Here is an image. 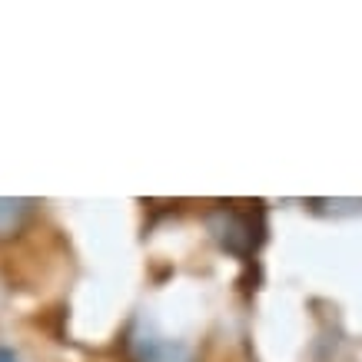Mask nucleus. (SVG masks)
Returning <instances> with one entry per match:
<instances>
[{
	"label": "nucleus",
	"instance_id": "f257e3e1",
	"mask_svg": "<svg viewBox=\"0 0 362 362\" xmlns=\"http://www.w3.org/2000/svg\"><path fill=\"white\" fill-rule=\"evenodd\" d=\"M213 240L220 243L226 252L250 259L252 252L263 246L266 240V220H263V203H246V209L240 206H220L206 216Z\"/></svg>",
	"mask_w": 362,
	"mask_h": 362
},
{
	"label": "nucleus",
	"instance_id": "f03ea898",
	"mask_svg": "<svg viewBox=\"0 0 362 362\" xmlns=\"http://www.w3.org/2000/svg\"><path fill=\"white\" fill-rule=\"evenodd\" d=\"M33 199L21 197H0V240H11L23 230V223L30 220Z\"/></svg>",
	"mask_w": 362,
	"mask_h": 362
},
{
	"label": "nucleus",
	"instance_id": "7ed1b4c3",
	"mask_svg": "<svg viewBox=\"0 0 362 362\" xmlns=\"http://www.w3.org/2000/svg\"><path fill=\"white\" fill-rule=\"evenodd\" d=\"M136 362H193L187 346L180 342H160V339H146L136 346Z\"/></svg>",
	"mask_w": 362,
	"mask_h": 362
},
{
	"label": "nucleus",
	"instance_id": "20e7f679",
	"mask_svg": "<svg viewBox=\"0 0 362 362\" xmlns=\"http://www.w3.org/2000/svg\"><path fill=\"white\" fill-rule=\"evenodd\" d=\"M0 362H17V356L11 349H0Z\"/></svg>",
	"mask_w": 362,
	"mask_h": 362
}]
</instances>
